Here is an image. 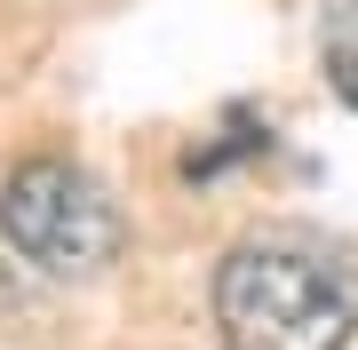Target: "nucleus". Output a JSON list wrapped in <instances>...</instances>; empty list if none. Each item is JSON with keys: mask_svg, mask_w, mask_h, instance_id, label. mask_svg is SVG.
<instances>
[{"mask_svg": "<svg viewBox=\"0 0 358 350\" xmlns=\"http://www.w3.org/2000/svg\"><path fill=\"white\" fill-rule=\"evenodd\" d=\"M207 302L223 350H350L358 263L303 231H255L215 263Z\"/></svg>", "mask_w": 358, "mask_h": 350, "instance_id": "obj_1", "label": "nucleus"}, {"mask_svg": "<svg viewBox=\"0 0 358 350\" xmlns=\"http://www.w3.org/2000/svg\"><path fill=\"white\" fill-rule=\"evenodd\" d=\"M0 239L48 279H96L120 255V207L72 159H24L0 191Z\"/></svg>", "mask_w": 358, "mask_h": 350, "instance_id": "obj_2", "label": "nucleus"}, {"mask_svg": "<svg viewBox=\"0 0 358 350\" xmlns=\"http://www.w3.org/2000/svg\"><path fill=\"white\" fill-rule=\"evenodd\" d=\"M263 152H271L263 112H255V104H231V112H223V128H215V143H199L183 168H192V183H215L223 168H247V159H263Z\"/></svg>", "mask_w": 358, "mask_h": 350, "instance_id": "obj_3", "label": "nucleus"}, {"mask_svg": "<svg viewBox=\"0 0 358 350\" xmlns=\"http://www.w3.org/2000/svg\"><path fill=\"white\" fill-rule=\"evenodd\" d=\"M319 56H327L334 96L358 112V0H327L319 8Z\"/></svg>", "mask_w": 358, "mask_h": 350, "instance_id": "obj_4", "label": "nucleus"}]
</instances>
